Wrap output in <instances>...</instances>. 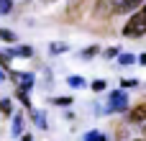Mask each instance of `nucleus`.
I'll list each match as a JSON object with an SVG mask.
<instances>
[{
    "label": "nucleus",
    "instance_id": "1",
    "mask_svg": "<svg viewBox=\"0 0 146 141\" xmlns=\"http://www.w3.org/2000/svg\"><path fill=\"white\" fill-rule=\"evenodd\" d=\"M126 39H141L146 33V13L144 10H139V13H133L128 21H126V26H123V31H121Z\"/></svg>",
    "mask_w": 146,
    "mask_h": 141
},
{
    "label": "nucleus",
    "instance_id": "2",
    "mask_svg": "<svg viewBox=\"0 0 146 141\" xmlns=\"http://www.w3.org/2000/svg\"><path fill=\"white\" fill-rule=\"evenodd\" d=\"M126 110H128V95L123 90L110 92L108 95V105L103 108V116H108V113H126Z\"/></svg>",
    "mask_w": 146,
    "mask_h": 141
},
{
    "label": "nucleus",
    "instance_id": "3",
    "mask_svg": "<svg viewBox=\"0 0 146 141\" xmlns=\"http://www.w3.org/2000/svg\"><path fill=\"white\" fill-rule=\"evenodd\" d=\"M115 5H118V0H95L92 15L95 18H108L110 13H115Z\"/></svg>",
    "mask_w": 146,
    "mask_h": 141
},
{
    "label": "nucleus",
    "instance_id": "4",
    "mask_svg": "<svg viewBox=\"0 0 146 141\" xmlns=\"http://www.w3.org/2000/svg\"><path fill=\"white\" fill-rule=\"evenodd\" d=\"M23 128H26V116H23V113H13V116H10V136L18 139V136L23 134Z\"/></svg>",
    "mask_w": 146,
    "mask_h": 141
},
{
    "label": "nucleus",
    "instance_id": "5",
    "mask_svg": "<svg viewBox=\"0 0 146 141\" xmlns=\"http://www.w3.org/2000/svg\"><path fill=\"white\" fill-rule=\"evenodd\" d=\"M33 85H36V77H33V72H18L15 87H21V90L31 92V90H33Z\"/></svg>",
    "mask_w": 146,
    "mask_h": 141
},
{
    "label": "nucleus",
    "instance_id": "6",
    "mask_svg": "<svg viewBox=\"0 0 146 141\" xmlns=\"http://www.w3.org/2000/svg\"><path fill=\"white\" fill-rule=\"evenodd\" d=\"M144 3L146 0H121V3L115 5V13H123V15H126V13H131V10H139Z\"/></svg>",
    "mask_w": 146,
    "mask_h": 141
},
{
    "label": "nucleus",
    "instance_id": "7",
    "mask_svg": "<svg viewBox=\"0 0 146 141\" xmlns=\"http://www.w3.org/2000/svg\"><path fill=\"white\" fill-rule=\"evenodd\" d=\"M128 121H131V123H144V121H146V105H136V108H131Z\"/></svg>",
    "mask_w": 146,
    "mask_h": 141
},
{
    "label": "nucleus",
    "instance_id": "8",
    "mask_svg": "<svg viewBox=\"0 0 146 141\" xmlns=\"http://www.w3.org/2000/svg\"><path fill=\"white\" fill-rule=\"evenodd\" d=\"M13 95H15V100H18V103H21L26 110H33V108H31V92H26V90L15 87V90H13Z\"/></svg>",
    "mask_w": 146,
    "mask_h": 141
},
{
    "label": "nucleus",
    "instance_id": "9",
    "mask_svg": "<svg viewBox=\"0 0 146 141\" xmlns=\"http://www.w3.org/2000/svg\"><path fill=\"white\" fill-rule=\"evenodd\" d=\"M31 121H33L41 131H46V128H49V123H46V113H44V110H31Z\"/></svg>",
    "mask_w": 146,
    "mask_h": 141
},
{
    "label": "nucleus",
    "instance_id": "10",
    "mask_svg": "<svg viewBox=\"0 0 146 141\" xmlns=\"http://www.w3.org/2000/svg\"><path fill=\"white\" fill-rule=\"evenodd\" d=\"M15 110H13V100L10 98H0V116H5V118H10Z\"/></svg>",
    "mask_w": 146,
    "mask_h": 141
},
{
    "label": "nucleus",
    "instance_id": "11",
    "mask_svg": "<svg viewBox=\"0 0 146 141\" xmlns=\"http://www.w3.org/2000/svg\"><path fill=\"white\" fill-rule=\"evenodd\" d=\"M67 49H69V46H67L64 41H51V44H49V54H51V57H59V54H64Z\"/></svg>",
    "mask_w": 146,
    "mask_h": 141
},
{
    "label": "nucleus",
    "instance_id": "12",
    "mask_svg": "<svg viewBox=\"0 0 146 141\" xmlns=\"http://www.w3.org/2000/svg\"><path fill=\"white\" fill-rule=\"evenodd\" d=\"M0 41H5V44H18V33L10 31V28H0Z\"/></svg>",
    "mask_w": 146,
    "mask_h": 141
},
{
    "label": "nucleus",
    "instance_id": "13",
    "mask_svg": "<svg viewBox=\"0 0 146 141\" xmlns=\"http://www.w3.org/2000/svg\"><path fill=\"white\" fill-rule=\"evenodd\" d=\"M82 141H108V136H105L103 131H87V134L82 136Z\"/></svg>",
    "mask_w": 146,
    "mask_h": 141
},
{
    "label": "nucleus",
    "instance_id": "14",
    "mask_svg": "<svg viewBox=\"0 0 146 141\" xmlns=\"http://www.w3.org/2000/svg\"><path fill=\"white\" fill-rule=\"evenodd\" d=\"M77 8H82V0H69V8H67L69 13H67V15H69L72 21L77 18Z\"/></svg>",
    "mask_w": 146,
    "mask_h": 141
},
{
    "label": "nucleus",
    "instance_id": "15",
    "mask_svg": "<svg viewBox=\"0 0 146 141\" xmlns=\"http://www.w3.org/2000/svg\"><path fill=\"white\" fill-rule=\"evenodd\" d=\"M13 5H15V0H0V15H10Z\"/></svg>",
    "mask_w": 146,
    "mask_h": 141
},
{
    "label": "nucleus",
    "instance_id": "16",
    "mask_svg": "<svg viewBox=\"0 0 146 141\" xmlns=\"http://www.w3.org/2000/svg\"><path fill=\"white\" fill-rule=\"evenodd\" d=\"M95 54H100V46H95V44H92V46H87V49H85L80 57H82V59H92Z\"/></svg>",
    "mask_w": 146,
    "mask_h": 141
},
{
    "label": "nucleus",
    "instance_id": "17",
    "mask_svg": "<svg viewBox=\"0 0 146 141\" xmlns=\"http://www.w3.org/2000/svg\"><path fill=\"white\" fill-rule=\"evenodd\" d=\"M67 85H69V87H74V90H80V87H85L87 82H85L82 77H67Z\"/></svg>",
    "mask_w": 146,
    "mask_h": 141
},
{
    "label": "nucleus",
    "instance_id": "18",
    "mask_svg": "<svg viewBox=\"0 0 146 141\" xmlns=\"http://www.w3.org/2000/svg\"><path fill=\"white\" fill-rule=\"evenodd\" d=\"M118 62H121L123 67H128V64L136 62V57H133V54H118Z\"/></svg>",
    "mask_w": 146,
    "mask_h": 141
},
{
    "label": "nucleus",
    "instance_id": "19",
    "mask_svg": "<svg viewBox=\"0 0 146 141\" xmlns=\"http://www.w3.org/2000/svg\"><path fill=\"white\" fill-rule=\"evenodd\" d=\"M51 103H54V105H62V108H69V105H72V98H67V95H64V98H51Z\"/></svg>",
    "mask_w": 146,
    "mask_h": 141
},
{
    "label": "nucleus",
    "instance_id": "20",
    "mask_svg": "<svg viewBox=\"0 0 146 141\" xmlns=\"http://www.w3.org/2000/svg\"><path fill=\"white\" fill-rule=\"evenodd\" d=\"M103 54H105V59H118V54H121V49H118V46H110V49H105Z\"/></svg>",
    "mask_w": 146,
    "mask_h": 141
},
{
    "label": "nucleus",
    "instance_id": "21",
    "mask_svg": "<svg viewBox=\"0 0 146 141\" xmlns=\"http://www.w3.org/2000/svg\"><path fill=\"white\" fill-rule=\"evenodd\" d=\"M90 87H92V92H103V90H105L108 85H105V80H95V82H92Z\"/></svg>",
    "mask_w": 146,
    "mask_h": 141
},
{
    "label": "nucleus",
    "instance_id": "22",
    "mask_svg": "<svg viewBox=\"0 0 146 141\" xmlns=\"http://www.w3.org/2000/svg\"><path fill=\"white\" fill-rule=\"evenodd\" d=\"M121 87L126 90V87H136V80H121Z\"/></svg>",
    "mask_w": 146,
    "mask_h": 141
},
{
    "label": "nucleus",
    "instance_id": "23",
    "mask_svg": "<svg viewBox=\"0 0 146 141\" xmlns=\"http://www.w3.org/2000/svg\"><path fill=\"white\" fill-rule=\"evenodd\" d=\"M18 141H33V136H31V134H26V131H23V134H21V136H18Z\"/></svg>",
    "mask_w": 146,
    "mask_h": 141
},
{
    "label": "nucleus",
    "instance_id": "24",
    "mask_svg": "<svg viewBox=\"0 0 146 141\" xmlns=\"http://www.w3.org/2000/svg\"><path fill=\"white\" fill-rule=\"evenodd\" d=\"M5 80H8V72H5V69L0 67V82H5Z\"/></svg>",
    "mask_w": 146,
    "mask_h": 141
},
{
    "label": "nucleus",
    "instance_id": "25",
    "mask_svg": "<svg viewBox=\"0 0 146 141\" xmlns=\"http://www.w3.org/2000/svg\"><path fill=\"white\" fill-rule=\"evenodd\" d=\"M139 62H141V64H146V54H141V57H139Z\"/></svg>",
    "mask_w": 146,
    "mask_h": 141
},
{
    "label": "nucleus",
    "instance_id": "26",
    "mask_svg": "<svg viewBox=\"0 0 146 141\" xmlns=\"http://www.w3.org/2000/svg\"><path fill=\"white\" fill-rule=\"evenodd\" d=\"M141 10H144V13H146V3H144V8H141Z\"/></svg>",
    "mask_w": 146,
    "mask_h": 141
},
{
    "label": "nucleus",
    "instance_id": "27",
    "mask_svg": "<svg viewBox=\"0 0 146 141\" xmlns=\"http://www.w3.org/2000/svg\"><path fill=\"white\" fill-rule=\"evenodd\" d=\"M133 141H146V139H133Z\"/></svg>",
    "mask_w": 146,
    "mask_h": 141
}]
</instances>
